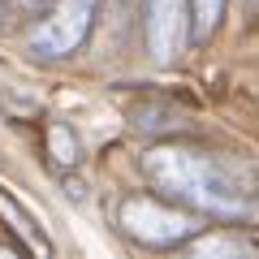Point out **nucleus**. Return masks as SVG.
Returning <instances> with one entry per match:
<instances>
[{
	"label": "nucleus",
	"instance_id": "1",
	"mask_svg": "<svg viewBox=\"0 0 259 259\" xmlns=\"http://www.w3.org/2000/svg\"><path fill=\"white\" fill-rule=\"evenodd\" d=\"M139 168L156 194L203 216L238 221L259 203V168L229 151L199 143H156L143 151Z\"/></svg>",
	"mask_w": 259,
	"mask_h": 259
},
{
	"label": "nucleus",
	"instance_id": "2",
	"mask_svg": "<svg viewBox=\"0 0 259 259\" xmlns=\"http://www.w3.org/2000/svg\"><path fill=\"white\" fill-rule=\"evenodd\" d=\"M117 225L139 246L177 250V246H190L203 233V212H190L164 194H125L117 203Z\"/></svg>",
	"mask_w": 259,
	"mask_h": 259
},
{
	"label": "nucleus",
	"instance_id": "3",
	"mask_svg": "<svg viewBox=\"0 0 259 259\" xmlns=\"http://www.w3.org/2000/svg\"><path fill=\"white\" fill-rule=\"evenodd\" d=\"M95 18H100V0H52L44 18L30 26L26 48L39 61H65L91 39Z\"/></svg>",
	"mask_w": 259,
	"mask_h": 259
},
{
	"label": "nucleus",
	"instance_id": "4",
	"mask_svg": "<svg viewBox=\"0 0 259 259\" xmlns=\"http://www.w3.org/2000/svg\"><path fill=\"white\" fill-rule=\"evenodd\" d=\"M143 35L156 65H173L190 39V5L186 0H143Z\"/></svg>",
	"mask_w": 259,
	"mask_h": 259
},
{
	"label": "nucleus",
	"instance_id": "5",
	"mask_svg": "<svg viewBox=\"0 0 259 259\" xmlns=\"http://www.w3.org/2000/svg\"><path fill=\"white\" fill-rule=\"evenodd\" d=\"M190 5V44H207L221 30L225 0H186Z\"/></svg>",
	"mask_w": 259,
	"mask_h": 259
},
{
	"label": "nucleus",
	"instance_id": "6",
	"mask_svg": "<svg viewBox=\"0 0 259 259\" xmlns=\"http://www.w3.org/2000/svg\"><path fill=\"white\" fill-rule=\"evenodd\" d=\"M48 151H52L56 168H74L78 160H82V143H78V134L65 125V121H56V125L48 130Z\"/></svg>",
	"mask_w": 259,
	"mask_h": 259
},
{
	"label": "nucleus",
	"instance_id": "7",
	"mask_svg": "<svg viewBox=\"0 0 259 259\" xmlns=\"http://www.w3.org/2000/svg\"><path fill=\"white\" fill-rule=\"evenodd\" d=\"M255 246H259V242L238 238V233H225V238H199L190 250H194V255H233V250L242 255V250H255Z\"/></svg>",
	"mask_w": 259,
	"mask_h": 259
},
{
	"label": "nucleus",
	"instance_id": "8",
	"mask_svg": "<svg viewBox=\"0 0 259 259\" xmlns=\"http://www.w3.org/2000/svg\"><path fill=\"white\" fill-rule=\"evenodd\" d=\"M61 186H65V199H74V203H82V199H87V186L74 182V177H61Z\"/></svg>",
	"mask_w": 259,
	"mask_h": 259
},
{
	"label": "nucleus",
	"instance_id": "9",
	"mask_svg": "<svg viewBox=\"0 0 259 259\" xmlns=\"http://www.w3.org/2000/svg\"><path fill=\"white\" fill-rule=\"evenodd\" d=\"M13 5H18L22 13H44L48 5H52V0H13Z\"/></svg>",
	"mask_w": 259,
	"mask_h": 259
},
{
	"label": "nucleus",
	"instance_id": "10",
	"mask_svg": "<svg viewBox=\"0 0 259 259\" xmlns=\"http://www.w3.org/2000/svg\"><path fill=\"white\" fill-rule=\"evenodd\" d=\"M5 18H9V0H0V26H5Z\"/></svg>",
	"mask_w": 259,
	"mask_h": 259
}]
</instances>
